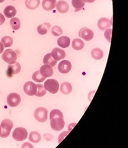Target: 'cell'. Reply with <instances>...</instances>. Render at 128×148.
Returning a JSON list of instances; mask_svg holds the SVG:
<instances>
[{
    "instance_id": "obj_1",
    "label": "cell",
    "mask_w": 128,
    "mask_h": 148,
    "mask_svg": "<svg viewBox=\"0 0 128 148\" xmlns=\"http://www.w3.org/2000/svg\"><path fill=\"white\" fill-rule=\"evenodd\" d=\"M1 133L0 137L1 138H7L10 135V132L12 128H13V122L10 119H4L1 123Z\"/></svg>"
},
{
    "instance_id": "obj_2",
    "label": "cell",
    "mask_w": 128,
    "mask_h": 148,
    "mask_svg": "<svg viewBox=\"0 0 128 148\" xmlns=\"http://www.w3.org/2000/svg\"><path fill=\"white\" fill-rule=\"evenodd\" d=\"M1 58L4 62L11 65L14 64L17 60V54L14 51L11 49H8L3 52Z\"/></svg>"
},
{
    "instance_id": "obj_3",
    "label": "cell",
    "mask_w": 128,
    "mask_h": 148,
    "mask_svg": "<svg viewBox=\"0 0 128 148\" xmlns=\"http://www.w3.org/2000/svg\"><path fill=\"white\" fill-rule=\"evenodd\" d=\"M34 117L39 122H45L48 119V110L46 108L40 107L34 111Z\"/></svg>"
},
{
    "instance_id": "obj_4",
    "label": "cell",
    "mask_w": 128,
    "mask_h": 148,
    "mask_svg": "<svg viewBox=\"0 0 128 148\" xmlns=\"http://www.w3.org/2000/svg\"><path fill=\"white\" fill-rule=\"evenodd\" d=\"M44 87L47 91L52 94H56L59 90V83L55 79H48L44 83Z\"/></svg>"
},
{
    "instance_id": "obj_5",
    "label": "cell",
    "mask_w": 128,
    "mask_h": 148,
    "mask_svg": "<svg viewBox=\"0 0 128 148\" xmlns=\"http://www.w3.org/2000/svg\"><path fill=\"white\" fill-rule=\"evenodd\" d=\"M28 133L27 130L23 127H17L12 133V138L17 141H22L27 138Z\"/></svg>"
},
{
    "instance_id": "obj_6",
    "label": "cell",
    "mask_w": 128,
    "mask_h": 148,
    "mask_svg": "<svg viewBox=\"0 0 128 148\" xmlns=\"http://www.w3.org/2000/svg\"><path fill=\"white\" fill-rule=\"evenodd\" d=\"M21 98L19 94L16 92H12L9 94L7 97V103L11 108H15L21 103Z\"/></svg>"
},
{
    "instance_id": "obj_7",
    "label": "cell",
    "mask_w": 128,
    "mask_h": 148,
    "mask_svg": "<svg viewBox=\"0 0 128 148\" xmlns=\"http://www.w3.org/2000/svg\"><path fill=\"white\" fill-rule=\"evenodd\" d=\"M65 120L62 117H56L50 120V126L53 130L59 132L65 127Z\"/></svg>"
},
{
    "instance_id": "obj_8",
    "label": "cell",
    "mask_w": 128,
    "mask_h": 148,
    "mask_svg": "<svg viewBox=\"0 0 128 148\" xmlns=\"http://www.w3.org/2000/svg\"><path fill=\"white\" fill-rule=\"evenodd\" d=\"M79 36L81 38L85 41L92 40L94 37V32L89 28L84 27L81 29L79 32Z\"/></svg>"
},
{
    "instance_id": "obj_9",
    "label": "cell",
    "mask_w": 128,
    "mask_h": 148,
    "mask_svg": "<svg viewBox=\"0 0 128 148\" xmlns=\"http://www.w3.org/2000/svg\"><path fill=\"white\" fill-rule=\"evenodd\" d=\"M24 91L25 93L30 96L35 95L37 91V86L32 82H27L24 85Z\"/></svg>"
},
{
    "instance_id": "obj_10",
    "label": "cell",
    "mask_w": 128,
    "mask_h": 148,
    "mask_svg": "<svg viewBox=\"0 0 128 148\" xmlns=\"http://www.w3.org/2000/svg\"><path fill=\"white\" fill-rule=\"evenodd\" d=\"M21 70V66L19 62H16L14 64L9 65L7 70V75L8 77H11L12 76L18 74Z\"/></svg>"
},
{
    "instance_id": "obj_11",
    "label": "cell",
    "mask_w": 128,
    "mask_h": 148,
    "mask_svg": "<svg viewBox=\"0 0 128 148\" xmlns=\"http://www.w3.org/2000/svg\"><path fill=\"white\" fill-rule=\"evenodd\" d=\"M58 69L59 72L62 73H67L71 70L72 64L71 62L67 61V60H63V61L59 62Z\"/></svg>"
},
{
    "instance_id": "obj_12",
    "label": "cell",
    "mask_w": 128,
    "mask_h": 148,
    "mask_svg": "<svg viewBox=\"0 0 128 148\" xmlns=\"http://www.w3.org/2000/svg\"><path fill=\"white\" fill-rule=\"evenodd\" d=\"M97 25L100 30L105 31L108 29H109L112 25H111V21H109L108 18L102 17L98 20Z\"/></svg>"
},
{
    "instance_id": "obj_13",
    "label": "cell",
    "mask_w": 128,
    "mask_h": 148,
    "mask_svg": "<svg viewBox=\"0 0 128 148\" xmlns=\"http://www.w3.org/2000/svg\"><path fill=\"white\" fill-rule=\"evenodd\" d=\"M39 71L41 75L45 78L52 77L53 74V69L52 67L47 64H44L43 66L41 67Z\"/></svg>"
},
{
    "instance_id": "obj_14",
    "label": "cell",
    "mask_w": 128,
    "mask_h": 148,
    "mask_svg": "<svg viewBox=\"0 0 128 148\" xmlns=\"http://www.w3.org/2000/svg\"><path fill=\"white\" fill-rule=\"evenodd\" d=\"M51 54L52 57L57 61L61 59H65L66 57V53L65 51L59 48H54L52 50Z\"/></svg>"
},
{
    "instance_id": "obj_15",
    "label": "cell",
    "mask_w": 128,
    "mask_h": 148,
    "mask_svg": "<svg viewBox=\"0 0 128 148\" xmlns=\"http://www.w3.org/2000/svg\"><path fill=\"white\" fill-rule=\"evenodd\" d=\"M57 11L62 14H65L68 11H69L70 9V6H69V4L68 3L65 1H58L56 4V6Z\"/></svg>"
},
{
    "instance_id": "obj_16",
    "label": "cell",
    "mask_w": 128,
    "mask_h": 148,
    "mask_svg": "<svg viewBox=\"0 0 128 148\" xmlns=\"http://www.w3.org/2000/svg\"><path fill=\"white\" fill-rule=\"evenodd\" d=\"M56 0H43L42 7L45 11H52L55 8Z\"/></svg>"
},
{
    "instance_id": "obj_17",
    "label": "cell",
    "mask_w": 128,
    "mask_h": 148,
    "mask_svg": "<svg viewBox=\"0 0 128 148\" xmlns=\"http://www.w3.org/2000/svg\"><path fill=\"white\" fill-rule=\"evenodd\" d=\"M17 10L14 6L10 5L4 9V14L7 18H12L16 15Z\"/></svg>"
},
{
    "instance_id": "obj_18",
    "label": "cell",
    "mask_w": 128,
    "mask_h": 148,
    "mask_svg": "<svg viewBox=\"0 0 128 148\" xmlns=\"http://www.w3.org/2000/svg\"><path fill=\"white\" fill-rule=\"evenodd\" d=\"M58 45L62 48H66L70 45L71 40L68 36H62L58 39Z\"/></svg>"
},
{
    "instance_id": "obj_19",
    "label": "cell",
    "mask_w": 128,
    "mask_h": 148,
    "mask_svg": "<svg viewBox=\"0 0 128 148\" xmlns=\"http://www.w3.org/2000/svg\"><path fill=\"white\" fill-rule=\"evenodd\" d=\"M43 62L44 64L49 65L51 67H53L56 66L57 64V61L54 59L51 54V53H48L45 56L43 59Z\"/></svg>"
},
{
    "instance_id": "obj_20",
    "label": "cell",
    "mask_w": 128,
    "mask_h": 148,
    "mask_svg": "<svg viewBox=\"0 0 128 148\" xmlns=\"http://www.w3.org/2000/svg\"><path fill=\"white\" fill-rule=\"evenodd\" d=\"M72 85L69 82H63L60 86V91L63 95H69L72 92Z\"/></svg>"
},
{
    "instance_id": "obj_21",
    "label": "cell",
    "mask_w": 128,
    "mask_h": 148,
    "mask_svg": "<svg viewBox=\"0 0 128 148\" xmlns=\"http://www.w3.org/2000/svg\"><path fill=\"white\" fill-rule=\"evenodd\" d=\"M26 7L30 10H34L40 5V0H25Z\"/></svg>"
},
{
    "instance_id": "obj_22",
    "label": "cell",
    "mask_w": 128,
    "mask_h": 148,
    "mask_svg": "<svg viewBox=\"0 0 128 148\" xmlns=\"http://www.w3.org/2000/svg\"><path fill=\"white\" fill-rule=\"evenodd\" d=\"M50 27H51V25L48 22H45L42 24L39 25L37 27L38 33L42 35H45L50 29Z\"/></svg>"
},
{
    "instance_id": "obj_23",
    "label": "cell",
    "mask_w": 128,
    "mask_h": 148,
    "mask_svg": "<svg viewBox=\"0 0 128 148\" xmlns=\"http://www.w3.org/2000/svg\"><path fill=\"white\" fill-rule=\"evenodd\" d=\"M91 55H92V57L94 59L100 60L103 58L104 53L101 49L95 48L92 50V51H91Z\"/></svg>"
},
{
    "instance_id": "obj_24",
    "label": "cell",
    "mask_w": 128,
    "mask_h": 148,
    "mask_svg": "<svg viewBox=\"0 0 128 148\" xmlns=\"http://www.w3.org/2000/svg\"><path fill=\"white\" fill-rule=\"evenodd\" d=\"M72 47L73 49L77 51L81 50L84 47V41L79 38L74 39L72 43Z\"/></svg>"
},
{
    "instance_id": "obj_25",
    "label": "cell",
    "mask_w": 128,
    "mask_h": 148,
    "mask_svg": "<svg viewBox=\"0 0 128 148\" xmlns=\"http://www.w3.org/2000/svg\"><path fill=\"white\" fill-rule=\"evenodd\" d=\"M29 139L33 143H39L42 139V137H41L40 134L39 132L34 131L30 133Z\"/></svg>"
},
{
    "instance_id": "obj_26",
    "label": "cell",
    "mask_w": 128,
    "mask_h": 148,
    "mask_svg": "<svg viewBox=\"0 0 128 148\" xmlns=\"http://www.w3.org/2000/svg\"><path fill=\"white\" fill-rule=\"evenodd\" d=\"M72 5L75 8V12L81 11L85 6V2L83 0H72Z\"/></svg>"
},
{
    "instance_id": "obj_27",
    "label": "cell",
    "mask_w": 128,
    "mask_h": 148,
    "mask_svg": "<svg viewBox=\"0 0 128 148\" xmlns=\"http://www.w3.org/2000/svg\"><path fill=\"white\" fill-rule=\"evenodd\" d=\"M10 25L12 27V29L14 30H17L20 29L21 25V21L19 20V18L12 17L10 20Z\"/></svg>"
},
{
    "instance_id": "obj_28",
    "label": "cell",
    "mask_w": 128,
    "mask_h": 148,
    "mask_svg": "<svg viewBox=\"0 0 128 148\" xmlns=\"http://www.w3.org/2000/svg\"><path fill=\"white\" fill-rule=\"evenodd\" d=\"M1 42L3 45L4 47L8 48V47H10V46L12 45L13 40L10 36H4L2 38Z\"/></svg>"
},
{
    "instance_id": "obj_29",
    "label": "cell",
    "mask_w": 128,
    "mask_h": 148,
    "mask_svg": "<svg viewBox=\"0 0 128 148\" xmlns=\"http://www.w3.org/2000/svg\"><path fill=\"white\" fill-rule=\"evenodd\" d=\"M37 86V91L35 94V96L37 97H43L47 93V90L45 88L44 85L42 84L36 85Z\"/></svg>"
},
{
    "instance_id": "obj_30",
    "label": "cell",
    "mask_w": 128,
    "mask_h": 148,
    "mask_svg": "<svg viewBox=\"0 0 128 148\" xmlns=\"http://www.w3.org/2000/svg\"><path fill=\"white\" fill-rule=\"evenodd\" d=\"M56 117H62L64 118L63 114L60 110L59 109H53L52 110L50 114V119L51 120L52 119L56 118Z\"/></svg>"
},
{
    "instance_id": "obj_31",
    "label": "cell",
    "mask_w": 128,
    "mask_h": 148,
    "mask_svg": "<svg viewBox=\"0 0 128 148\" xmlns=\"http://www.w3.org/2000/svg\"><path fill=\"white\" fill-rule=\"evenodd\" d=\"M45 78H46L43 77L42 75H41L39 71L35 72L32 75V79L36 82H39V83L43 82L45 80Z\"/></svg>"
},
{
    "instance_id": "obj_32",
    "label": "cell",
    "mask_w": 128,
    "mask_h": 148,
    "mask_svg": "<svg viewBox=\"0 0 128 148\" xmlns=\"http://www.w3.org/2000/svg\"><path fill=\"white\" fill-rule=\"evenodd\" d=\"M51 32L54 36H59L62 35L63 30L60 27H59L58 25H54L52 28Z\"/></svg>"
},
{
    "instance_id": "obj_33",
    "label": "cell",
    "mask_w": 128,
    "mask_h": 148,
    "mask_svg": "<svg viewBox=\"0 0 128 148\" xmlns=\"http://www.w3.org/2000/svg\"><path fill=\"white\" fill-rule=\"evenodd\" d=\"M111 34H112V29H108L106 30H105L104 36L105 37V38H106L108 42H109V43L111 42Z\"/></svg>"
},
{
    "instance_id": "obj_34",
    "label": "cell",
    "mask_w": 128,
    "mask_h": 148,
    "mask_svg": "<svg viewBox=\"0 0 128 148\" xmlns=\"http://www.w3.org/2000/svg\"><path fill=\"white\" fill-rule=\"evenodd\" d=\"M69 133H70L69 132H64L61 133L58 136V143H60L64 139L66 138V136L68 135V134H69Z\"/></svg>"
},
{
    "instance_id": "obj_35",
    "label": "cell",
    "mask_w": 128,
    "mask_h": 148,
    "mask_svg": "<svg viewBox=\"0 0 128 148\" xmlns=\"http://www.w3.org/2000/svg\"><path fill=\"white\" fill-rule=\"evenodd\" d=\"M21 147L22 148H32V147H34V146L30 144V143L27 142V143H24V144L22 145Z\"/></svg>"
},
{
    "instance_id": "obj_36",
    "label": "cell",
    "mask_w": 128,
    "mask_h": 148,
    "mask_svg": "<svg viewBox=\"0 0 128 148\" xmlns=\"http://www.w3.org/2000/svg\"><path fill=\"white\" fill-rule=\"evenodd\" d=\"M4 22H5V17H4V15H3L1 13H0V25H3Z\"/></svg>"
},
{
    "instance_id": "obj_37",
    "label": "cell",
    "mask_w": 128,
    "mask_h": 148,
    "mask_svg": "<svg viewBox=\"0 0 128 148\" xmlns=\"http://www.w3.org/2000/svg\"><path fill=\"white\" fill-rule=\"evenodd\" d=\"M76 125V123H71L70 125H69V127H68V132H70L72 130V129L73 128V127H74Z\"/></svg>"
},
{
    "instance_id": "obj_38",
    "label": "cell",
    "mask_w": 128,
    "mask_h": 148,
    "mask_svg": "<svg viewBox=\"0 0 128 148\" xmlns=\"http://www.w3.org/2000/svg\"><path fill=\"white\" fill-rule=\"evenodd\" d=\"M4 51V46L1 42H0V54L2 53Z\"/></svg>"
},
{
    "instance_id": "obj_39",
    "label": "cell",
    "mask_w": 128,
    "mask_h": 148,
    "mask_svg": "<svg viewBox=\"0 0 128 148\" xmlns=\"http://www.w3.org/2000/svg\"><path fill=\"white\" fill-rule=\"evenodd\" d=\"M83 1L85 3H94V1H95L96 0H83Z\"/></svg>"
},
{
    "instance_id": "obj_40",
    "label": "cell",
    "mask_w": 128,
    "mask_h": 148,
    "mask_svg": "<svg viewBox=\"0 0 128 148\" xmlns=\"http://www.w3.org/2000/svg\"><path fill=\"white\" fill-rule=\"evenodd\" d=\"M4 1H5V0H0V3H3Z\"/></svg>"
},
{
    "instance_id": "obj_41",
    "label": "cell",
    "mask_w": 128,
    "mask_h": 148,
    "mask_svg": "<svg viewBox=\"0 0 128 148\" xmlns=\"http://www.w3.org/2000/svg\"><path fill=\"white\" fill-rule=\"evenodd\" d=\"M1 126H0V135H1Z\"/></svg>"
},
{
    "instance_id": "obj_42",
    "label": "cell",
    "mask_w": 128,
    "mask_h": 148,
    "mask_svg": "<svg viewBox=\"0 0 128 148\" xmlns=\"http://www.w3.org/2000/svg\"><path fill=\"white\" fill-rule=\"evenodd\" d=\"M13 1H16V0H13Z\"/></svg>"
}]
</instances>
